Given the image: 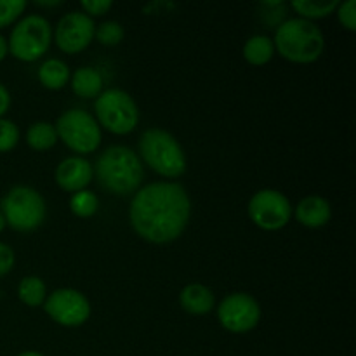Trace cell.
I'll list each match as a JSON object with an SVG mask.
<instances>
[{"mask_svg":"<svg viewBox=\"0 0 356 356\" xmlns=\"http://www.w3.org/2000/svg\"><path fill=\"white\" fill-rule=\"evenodd\" d=\"M190 216V195L179 183L148 184L134 195L129 209L132 228L149 243H170L179 238Z\"/></svg>","mask_w":356,"mask_h":356,"instance_id":"cell-1","label":"cell"},{"mask_svg":"<svg viewBox=\"0 0 356 356\" xmlns=\"http://www.w3.org/2000/svg\"><path fill=\"white\" fill-rule=\"evenodd\" d=\"M97 181L113 195H131L141 186L145 170L139 156L127 146H110L94 167Z\"/></svg>","mask_w":356,"mask_h":356,"instance_id":"cell-2","label":"cell"},{"mask_svg":"<svg viewBox=\"0 0 356 356\" xmlns=\"http://www.w3.org/2000/svg\"><path fill=\"white\" fill-rule=\"evenodd\" d=\"M275 51L284 59L298 65H309L322 56L325 38L315 23L302 17L285 19L275 31Z\"/></svg>","mask_w":356,"mask_h":356,"instance_id":"cell-3","label":"cell"},{"mask_svg":"<svg viewBox=\"0 0 356 356\" xmlns=\"http://www.w3.org/2000/svg\"><path fill=\"white\" fill-rule=\"evenodd\" d=\"M141 159L156 174L167 179H177L186 172V155L179 141L162 129H148L139 138Z\"/></svg>","mask_w":356,"mask_h":356,"instance_id":"cell-4","label":"cell"},{"mask_svg":"<svg viewBox=\"0 0 356 356\" xmlns=\"http://www.w3.org/2000/svg\"><path fill=\"white\" fill-rule=\"evenodd\" d=\"M6 225L16 232L28 233L40 228L47 216L45 200L37 190L30 186H14L0 202Z\"/></svg>","mask_w":356,"mask_h":356,"instance_id":"cell-5","label":"cell"},{"mask_svg":"<svg viewBox=\"0 0 356 356\" xmlns=\"http://www.w3.org/2000/svg\"><path fill=\"white\" fill-rule=\"evenodd\" d=\"M94 111L99 127L103 125L111 134H131L139 124L138 104L131 94L122 89H106L96 97Z\"/></svg>","mask_w":356,"mask_h":356,"instance_id":"cell-6","label":"cell"},{"mask_svg":"<svg viewBox=\"0 0 356 356\" xmlns=\"http://www.w3.org/2000/svg\"><path fill=\"white\" fill-rule=\"evenodd\" d=\"M51 23L44 16L30 14L16 23L7 40L10 56L24 63L37 61L51 47Z\"/></svg>","mask_w":356,"mask_h":356,"instance_id":"cell-7","label":"cell"},{"mask_svg":"<svg viewBox=\"0 0 356 356\" xmlns=\"http://www.w3.org/2000/svg\"><path fill=\"white\" fill-rule=\"evenodd\" d=\"M58 139H61L72 152L87 155L99 148L101 145V127L96 118L83 110L65 111L56 122Z\"/></svg>","mask_w":356,"mask_h":356,"instance_id":"cell-8","label":"cell"},{"mask_svg":"<svg viewBox=\"0 0 356 356\" xmlns=\"http://www.w3.org/2000/svg\"><path fill=\"white\" fill-rule=\"evenodd\" d=\"M292 205L282 191L261 190L249 202V218L264 232H277L292 218Z\"/></svg>","mask_w":356,"mask_h":356,"instance_id":"cell-9","label":"cell"},{"mask_svg":"<svg viewBox=\"0 0 356 356\" xmlns=\"http://www.w3.org/2000/svg\"><path fill=\"white\" fill-rule=\"evenodd\" d=\"M218 320L232 334H247L261 320L259 302L245 292L226 296L218 308Z\"/></svg>","mask_w":356,"mask_h":356,"instance_id":"cell-10","label":"cell"},{"mask_svg":"<svg viewBox=\"0 0 356 356\" xmlns=\"http://www.w3.org/2000/svg\"><path fill=\"white\" fill-rule=\"evenodd\" d=\"M44 309L63 327H79L89 320L90 302L75 289H58L44 302Z\"/></svg>","mask_w":356,"mask_h":356,"instance_id":"cell-11","label":"cell"},{"mask_svg":"<svg viewBox=\"0 0 356 356\" xmlns=\"http://www.w3.org/2000/svg\"><path fill=\"white\" fill-rule=\"evenodd\" d=\"M96 24L87 14L72 10L59 19L54 31L56 45L66 54H76L89 47L94 38Z\"/></svg>","mask_w":356,"mask_h":356,"instance_id":"cell-12","label":"cell"},{"mask_svg":"<svg viewBox=\"0 0 356 356\" xmlns=\"http://www.w3.org/2000/svg\"><path fill=\"white\" fill-rule=\"evenodd\" d=\"M94 169L89 160L82 156H68L56 169V183L70 193L86 190L92 181Z\"/></svg>","mask_w":356,"mask_h":356,"instance_id":"cell-13","label":"cell"},{"mask_svg":"<svg viewBox=\"0 0 356 356\" xmlns=\"http://www.w3.org/2000/svg\"><path fill=\"white\" fill-rule=\"evenodd\" d=\"M292 212H294L296 219L302 226L313 229L325 226L330 221V216H332L329 200H325L320 195H309V197L302 198Z\"/></svg>","mask_w":356,"mask_h":356,"instance_id":"cell-14","label":"cell"},{"mask_svg":"<svg viewBox=\"0 0 356 356\" xmlns=\"http://www.w3.org/2000/svg\"><path fill=\"white\" fill-rule=\"evenodd\" d=\"M179 302L183 309L190 315H207L216 305L214 294L209 287L202 284H190L181 291Z\"/></svg>","mask_w":356,"mask_h":356,"instance_id":"cell-15","label":"cell"},{"mask_svg":"<svg viewBox=\"0 0 356 356\" xmlns=\"http://www.w3.org/2000/svg\"><path fill=\"white\" fill-rule=\"evenodd\" d=\"M73 92L83 99H92L103 92V76L96 68L82 66L72 75Z\"/></svg>","mask_w":356,"mask_h":356,"instance_id":"cell-16","label":"cell"},{"mask_svg":"<svg viewBox=\"0 0 356 356\" xmlns=\"http://www.w3.org/2000/svg\"><path fill=\"white\" fill-rule=\"evenodd\" d=\"M38 80L49 90H59L68 83L70 68L61 59H47L38 68Z\"/></svg>","mask_w":356,"mask_h":356,"instance_id":"cell-17","label":"cell"},{"mask_svg":"<svg viewBox=\"0 0 356 356\" xmlns=\"http://www.w3.org/2000/svg\"><path fill=\"white\" fill-rule=\"evenodd\" d=\"M275 54L273 40L266 35H254L243 45V58L249 65L263 66L271 61Z\"/></svg>","mask_w":356,"mask_h":356,"instance_id":"cell-18","label":"cell"},{"mask_svg":"<svg viewBox=\"0 0 356 356\" xmlns=\"http://www.w3.org/2000/svg\"><path fill=\"white\" fill-rule=\"evenodd\" d=\"M58 141L56 127L49 122H35L26 131V143L35 152H47V149L54 148Z\"/></svg>","mask_w":356,"mask_h":356,"instance_id":"cell-19","label":"cell"},{"mask_svg":"<svg viewBox=\"0 0 356 356\" xmlns=\"http://www.w3.org/2000/svg\"><path fill=\"white\" fill-rule=\"evenodd\" d=\"M17 298L30 308L44 306L45 299H47V289H45L42 278L30 275V277H24L17 285Z\"/></svg>","mask_w":356,"mask_h":356,"instance_id":"cell-20","label":"cell"},{"mask_svg":"<svg viewBox=\"0 0 356 356\" xmlns=\"http://www.w3.org/2000/svg\"><path fill=\"white\" fill-rule=\"evenodd\" d=\"M339 0H325V2H313V0H294L291 3L292 9L302 17V19L308 21H315V19H322V17L330 16L337 10L339 7Z\"/></svg>","mask_w":356,"mask_h":356,"instance_id":"cell-21","label":"cell"},{"mask_svg":"<svg viewBox=\"0 0 356 356\" xmlns=\"http://www.w3.org/2000/svg\"><path fill=\"white\" fill-rule=\"evenodd\" d=\"M70 209H72V212L76 218H92L97 212V209H99V200H97V197L92 191H76L70 198Z\"/></svg>","mask_w":356,"mask_h":356,"instance_id":"cell-22","label":"cell"},{"mask_svg":"<svg viewBox=\"0 0 356 356\" xmlns=\"http://www.w3.org/2000/svg\"><path fill=\"white\" fill-rule=\"evenodd\" d=\"M124 26L117 21H106V23H101L99 26H96V31H94V37L97 38V42L103 45H108V47H113V45H118L122 40H124Z\"/></svg>","mask_w":356,"mask_h":356,"instance_id":"cell-23","label":"cell"},{"mask_svg":"<svg viewBox=\"0 0 356 356\" xmlns=\"http://www.w3.org/2000/svg\"><path fill=\"white\" fill-rule=\"evenodd\" d=\"M26 9L24 0H0V30L13 24Z\"/></svg>","mask_w":356,"mask_h":356,"instance_id":"cell-24","label":"cell"},{"mask_svg":"<svg viewBox=\"0 0 356 356\" xmlns=\"http://www.w3.org/2000/svg\"><path fill=\"white\" fill-rule=\"evenodd\" d=\"M19 143V129L13 120L0 118V153H7Z\"/></svg>","mask_w":356,"mask_h":356,"instance_id":"cell-25","label":"cell"},{"mask_svg":"<svg viewBox=\"0 0 356 356\" xmlns=\"http://www.w3.org/2000/svg\"><path fill=\"white\" fill-rule=\"evenodd\" d=\"M337 19L343 24L346 30L355 31L356 30V0H346L341 2L337 7Z\"/></svg>","mask_w":356,"mask_h":356,"instance_id":"cell-26","label":"cell"},{"mask_svg":"<svg viewBox=\"0 0 356 356\" xmlns=\"http://www.w3.org/2000/svg\"><path fill=\"white\" fill-rule=\"evenodd\" d=\"M80 6H82L83 14H87L89 17H99L110 13V9L113 7V2L111 0H86Z\"/></svg>","mask_w":356,"mask_h":356,"instance_id":"cell-27","label":"cell"},{"mask_svg":"<svg viewBox=\"0 0 356 356\" xmlns=\"http://www.w3.org/2000/svg\"><path fill=\"white\" fill-rule=\"evenodd\" d=\"M14 263H16L14 250L10 249V245L0 242V277H6L14 268Z\"/></svg>","mask_w":356,"mask_h":356,"instance_id":"cell-28","label":"cell"},{"mask_svg":"<svg viewBox=\"0 0 356 356\" xmlns=\"http://www.w3.org/2000/svg\"><path fill=\"white\" fill-rule=\"evenodd\" d=\"M10 108V94L7 90V87L3 83H0V118H3V115L9 111Z\"/></svg>","mask_w":356,"mask_h":356,"instance_id":"cell-29","label":"cell"},{"mask_svg":"<svg viewBox=\"0 0 356 356\" xmlns=\"http://www.w3.org/2000/svg\"><path fill=\"white\" fill-rule=\"evenodd\" d=\"M7 54H9V45H7V38L3 37L2 33H0V61H3V59L7 58Z\"/></svg>","mask_w":356,"mask_h":356,"instance_id":"cell-30","label":"cell"},{"mask_svg":"<svg viewBox=\"0 0 356 356\" xmlns=\"http://www.w3.org/2000/svg\"><path fill=\"white\" fill-rule=\"evenodd\" d=\"M37 6L40 7H54V6H61V2H35Z\"/></svg>","mask_w":356,"mask_h":356,"instance_id":"cell-31","label":"cell"},{"mask_svg":"<svg viewBox=\"0 0 356 356\" xmlns=\"http://www.w3.org/2000/svg\"><path fill=\"white\" fill-rule=\"evenodd\" d=\"M17 356H44V355L38 353V351H23V353H19Z\"/></svg>","mask_w":356,"mask_h":356,"instance_id":"cell-32","label":"cell"},{"mask_svg":"<svg viewBox=\"0 0 356 356\" xmlns=\"http://www.w3.org/2000/svg\"><path fill=\"white\" fill-rule=\"evenodd\" d=\"M6 219H3V216H2V212H0V233L3 232V228H6Z\"/></svg>","mask_w":356,"mask_h":356,"instance_id":"cell-33","label":"cell"}]
</instances>
